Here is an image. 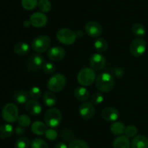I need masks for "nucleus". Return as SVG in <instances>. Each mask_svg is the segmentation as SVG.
Segmentation results:
<instances>
[{
    "label": "nucleus",
    "instance_id": "nucleus-40",
    "mask_svg": "<svg viewBox=\"0 0 148 148\" xmlns=\"http://www.w3.org/2000/svg\"><path fill=\"white\" fill-rule=\"evenodd\" d=\"M114 73L115 74L116 76L120 78V77H122L124 75V71L121 68H116L114 70Z\"/></svg>",
    "mask_w": 148,
    "mask_h": 148
},
{
    "label": "nucleus",
    "instance_id": "nucleus-18",
    "mask_svg": "<svg viewBox=\"0 0 148 148\" xmlns=\"http://www.w3.org/2000/svg\"><path fill=\"white\" fill-rule=\"evenodd\" d=\"M132 148H148V139L144 135L134 136L131 144Z\"/></svg>",
    "mask_w": 148,
    "mask_h": 148
},
{
    "label": "nucleus",
    "instance_id": "nucleus-21",
    "mask_svg": "<svg viewBox=\"0 0 148 148\" xmlns=\"http://www.w3.org/2000/svg\"><path fill=\"white\" fill-rule=\"evenodd\" d=\"M110 129H111V131L112 132L113 134L120 136L125 132L126 127L124 123H121V122L115 121L111 124Z\"/></svg>",
    "mask_w": 148,
    "mask_h": 148
},
{
    "label": "nucleus",
    "instance_id": "nucleus-3",
    "mask_svg": "<svg viewBox=\"0 0 148 148\" xmlns=\"http://www.w3.org/2000/svg\"><path fill=\"white\" fill-rule=\"evenodd\" d=\"M62 113L57 108H51L44 115V121L47 126L56 128L60 124L62 120Z\"/></svg>",
    "mask_w": 148,
    "mask_h": 148
},
{
    "label": "nucleus",
    "instance_id": "nucleus-7",
    "mask_svg": "<svg viewBox=\"0 0 148 148\" xmlns=\"http://www.w3.org/2000/svg\"><path fill=\"white\" fill-rule=\"evenodd\" d=\"M56 38L60 43L65 45H72L76 41V33L69 28H62L56 33Z\"/></svg>",
    "mask_w": 148,
    "mask_h": 148
},
{
    "label": "nucleus",
    "instance_id": "nucleus-42",
    "mask_svg": "<svg viewBox=\"0 0 148 148\" xmlns=\"http://www.w3.org/2000/svg\"><path fill=\"white\" fill-rule=\"evenodd\" d=\"M55 148H68L67 145H66L64 142H59L58 144H56Z\"/></svg>",
    "mask_w": 148,
    "mask_h": 148
},
{
    "label": "nucleus",
    "instance_id": "nucleus-35",
    "mask_svg": "<svg viewBox=\"0 0 148 148\" xmlns=\"http://www.w3.org/2000/svg\"><path fill=\"white\" fill-rule=\"evenodd\" d=\"M90 101L92 104H100L103 101V96L101 93L95 92L91 97Z\"/></svg>",
    "mask_w": 148,
    "mask_h": 148
},
{
    "label": "nucleus",
    "instance_id": "nucleus-38",
    "mask_svg": "<svg viewBox=\"0 0 148 148\" xmlns=\"http://www.w3.org/2000/svg\"><path fill=\"white\" fill-rule=\"evenodd\" d=\"M45 136H46V137L49 140L52 141V140H55V139L57 138L58 133L56 130H54V129H53L51 128V129H47L46 133H45Z\"/></svg>",
    "mask_w": 148,
    "mask_h": 148
},
{
    "label": "nucleus",
    "instance_id": "nucleus-34",
    "mask_svg": "<svg viewBox=\"0 0 148 148\" xmlns=\"http://www.w3.org/2000/svg\"><path fill=\"white\" fill-rule=\"evenodd\" d=\"M137 128L134 125H130L125 129V135L129 138H132L136 136L137 133Z\"/></svg>",
    "mask_w": 148,
    "mask_h": 148
},
{
    "label": "nucleus",
    "instance_id": "nucleus-31",
    "mask_svg": "<svg viewBox=\"0 0 148 148\" xmlns=\"http://www.w3.org/2000/svg\"><path fill=\"white\" fill-rule=\"evenodd\" d=\"M30 140L25 136L20 137L16 141L14 147L15 148H29L30 146Z\"/></svg>",
    "mask_w": 148,
    "mask_h": 148
},
{
    "label": "nucleus",
    "instance_id": "nucleus-30",
    "mask_svg": "<svg viewBox=\"0 0 148 148\" xmlns=\"http://www.w3.org/2000/svg\"><path fill=\"white\" fill-rule=\"evenodd\" d=\"M38 4V0H22L21 4L26 10H32L36 8Z\"/></svg>",
    "mask_w": 148,
    "mask_h": 148
},
{
    "label": "nucleus",
    "instance_id": "nucleus-24",
    "mask_svg": "<svg viewBox=\"0 0 148 148\" xmlns=\"http://www.w3.org/2000/svg\"><path fill=\"white\" fill-rule=\"evenodd\" d=\"M30 50V46L25 42H18L14 46V53L18 55H25Z\"/></svg>",
    "mask_w": 148,
    "mask_h": 148
},
{
    "label": "nucleus",
    "instance_id": "nucleus-37",
    "mask_svg": "<svg viewBox=\"0 0 148 148\" xmlns=\"http://www.w3.org/2000/svg\"><path fill=\"white\" fill-rule=\"evenodd\" d=\"M29 95L33 100H37L41 96V90L37 86L33 87L29 91Z\"/></svg>",
    "mask_w": 148,
    "mask_h": 148
},
{
    "label": "nucleus",
    "instance_id": "nucleus-14",
    "mask_svg": "<svg viewBox=\"0 0 148 148\" xmlns=\"http://www.w3.org/2000/svg\"><path fill=\"white\" fill-rule=\"evenodd\" d=\"M43 64H44V59L41 55H33L30 57L27 62V67L30 71H36L40 69L43 67Z\"/></svg>",
    "mask_w": 148,
    "mask_h": 148
},
{
    "label": "nucleus",
    "instance_id": "nucleus-12",
    "mask_svg": "<svg viewBox=\"0 0 148 148\" xmlns=\"http://www.w3.org/2000/svg\"><path fill=\"white\" fill-rule=\"evenodd\" d=\"M66 52L61 46H53L48 51V57L53 62H59L64 58Z\"/></svg>",
    "mask_w": 148,
    "mask_h": 148
},
{
    "label": "nucleus",
    "instance_id": "nucleus-33",
    "mask_svg": "<svg viewBox=\"0 0 148 148\" xmlns=\"http://www.w3.org/2000/svg\"><path fill=\"white\" fill-rule=\"evenodd\" d=\"M17 122H18V124L20 126H23V127H27L30 124L31 120H30V118L28 115L23 114L19 116L18 119H17Z\"/></svg>",
    "mask_w": 148,
    "mask_h": 148
},
{
    "label": "nucleus",
    "instance_id": "nucleus-22",
    "mask_svg": "<svg viewBox=\"0 0 148 148\" xmlns=\"http://www.w3.org/2000/svg\"><path fill=\"white\" fill-rule=\"evenodd\" d=\"M14 129L12 125L9 123L3 124L0 126V138L1 139H7L12 135Z\"/></svg>",
    "mask_w": 148,
    "mask_h": 148
},
{
    "label": "nucleus",
    "instance_id": "nucleus-28",
    "mask_svg": "<svg viewBox=\"0 0 148 148\" xmlns=\"http://www.w3.org/2000/svg\"><path fill=\"white\" fill-rule=\"evenodd\" d=\"M132 30L133 33L134 35L138 36H145L146 33L145 28L141 23H135V24L133 25L132 28Z\"/></svg>",
    "mask_w": 148,
    "mask_h": 148
},
{
    "label": "nucleus",
    "instance_id": "nucleus-27",
    "mask_svg": "<svg viewBox=\"0 0 148 148\" xmlns=\"http://www.w3.org/2000/svg\"><path fill=\"white\" fill-rule=\"evenodd\" d=\"M38 7L41 12H49L51 10V3L49 0H40L38 4Z\"/></svg>",
    "mask_w": 148,
    "mask_h": 148
},
{
    "label": "nucleus",
    "instance_id": "nucleus-11",
    "mask_svg": "<svg viewBox=\"0 0 148 148\" xmlns=\"http://www.w3.org/2000/svg\"><path fill=\"white\" fill-rule=\"evenodd\" d=\"M31 26L35 28H42L46 25L48 22V18L44 13L41 12H36L33 13L30 17Z\"/></svg>",
    "mask_w": 148,
    "mask_h": 148
},
{
    "label": "nucleus",
    "instance_id": "nucleus-32",
    "mask_svg": "<svg viewBox=\"0 0 148 148\" xmlns=\"http://www.w3.org/2000/svg\"><path fill=\"white\" fill-rule=\"evenodd\" d=\"M32 148H49L48 144L43 139L40 138L34 139L31 142Z\"/></svg>",
    "mask_w": 148,
    "mask_h": 148
},
{
    "label": "nucleus",
    "instance_id": "nucleus-16",
    "mask_svg": "<svg viewBox=\"0 0 148 148\" xmlns=\"http://www.w3.org/2000/svg\"><path fill=\"white\" fill-rule=\"evenodd\" d=\"M26 111L31 115H38L42 111V107L40 103L36 100H28L25 103Z\"/></svg>",
    "mask_w": 148,
    "mask_h": 148
},
{
    "label": "nucleus",
    "instance_id": "nucleus-1",
    "mask_svg": "<svg viewBox=\"0 0 148 148\" xmlns=\"http://www.w3.org/2000/svg\"><path fill=\"white\" fill-rule=\"evenodd\" d=\"M95 85L99 91L108 93L114 89V78L108 73H101L95 79Z\"/></svg>",
    "mask_w": 148,
    "mask_h": 148
},
{
    "label": "nucleus",
    "instance_id": "nucleus-9",
    "mask_svg": "<svg viewBox=\"0 0 148 148\" xmlns=\"http://www.w3.org/2000/svg\"><path fill=\"white\" fill-rule=\"evenodd\" d=\"M79 113L81 117L85 120H90L92 118L95 114V107L91 102H84L79 106Z\"/></svg>",
    "mask_w": 148,
    "mask_h": 148
},
{
    "label": "nucleus",
    "instance_id": "nucleus-43",
    "mask_svg": "<svg viewBox=\"0 0 148 148\" xmlns=\"http://www.w3.org/2000/svg\"><path fill=\"white\" fill-rule=\"evenodd\" d=\"M23 26L25 28H28L29 26H31V23H30V20H25L24 23H23Z\"/></svg>",
    "mask_w": 148,
    "mask_h": 148
},
{
    "label": "nucleus",
    "instance_id": "nucleus-2",
    "mask_svg": "<svg viewBox=\"0 0 148 148\" xmlns=\"http://www.w3.org/2000/svg\"><path fill=\"white\" fill-rule=\"evenodd\" d=\"M66 85V78L62 73L53 74L47 83V87L52 92H59L64 88Z\"/></svg>",
    "mask_w": 148,
    "mask_h": 148
},
{
    "label": "nucleus",
    "instance_id": "nucleus-23",
    "mask_svg": "<svg viewBox=\"0 0 148 148\" xmlns=\"http://www.w3.org/2000/svg\"><path fill=\"white\" fill-rule=\"evenodd\" d=\"M13 98L16 102L23 104L28 101V94L26 91L20 90V91H17L14 93L13 95Z\"/></svg>",
    "mask_w": 148,
    "mask_h": 148
},
{
    "label": "nucleus",
    "instance_id": "nucleus-20",
    "mask_svg": "<svg viewBox=\"0 0 148 148\" xmlns=\"http://www.w3.org/2000/svg\"><path fill=\"white\" fill-rule=\"evenodd\" d=\"M75 97H76L77 100L79 101H86L90 97V92L84 86H79L77 87L76 89L75 90Z\"/></svg>",
    "mask_w": 148,
    "mask_h": 148
},
{
    "label": "nucleus",
    "instance_id": "nucleus-6",
    "mask_svg": "<svg viewBox=\"0 0 148 148\" xmlns=\"http://www.w3.org/2000/svg\"><path fill=\"white\" fill-rule=\"evenodd\" d=\"M51 44V39L48 36L42 35L37 36L32 41V48L37 52H44L49 49Z\"/></svg>",
    "mask_w": 148,
    "mask_h": 148
},
{
    "label": "nucleus",
    "instance_id": "nucleus-39",
    "mask_svg": "<svg viewBox=\"0 0 148 148\" xmlns=\"http://www.w3.org/2000/svg\"><path fill=\"white\" fill-rule=\"evenodd\" d=\"M25 132V127L20 126V125L18 126H16L15 129H14V133L18 135V136H21V135L24 134Z\"/></svg>",
    "mask_w": 148,
    "mask_h": 148
},
{
    "label": "nucleus",
    "instance_id": "nucleus-5",
    "mask_svg": "<svg viewBox=\"0 0 148 148\" xmlns=\"http://www.w3.org/2000/svg\"><path fill=\"white\" fill-rule=\"evenodd\" d=\"M3 119L9 123H14L19 117L18 108L13 103H7L4 106L1 111Z\"/></svg>",
    "mask_w": 148,
    "mask_h": 148
},
{
    "label": "nucleus",
    "instance_id": "nucleus-13",
    "mask_svg": "<svg viewBox=\"0 0 148 148\" xmlns=\"http://www.w3.org/2000/svg\"><path fill=\"white\" fill-rule=\"evenodd\" d=\"M90 64L92 69L101 71L106 65V59L101 54H93L90 59Z\"/></svg>",
    "mask_w": 148,
    "mask_h": 148
},
{
    "label": "nucleus",
    "instance_id": "nucleus-36",
    "mask_svg": "<svg viewBox=\"0 0 148 148\" xmlns=\"http://www.w3.org/2000/svg\"><path fill=\"white\" fill-rule=\"evenodd\" d=\"M42 68H43V71H44L46 73L49 74V75H50V74L54 73L55 71H56V67H55V65H53V63L49 62H45V63L43 64Z\"/></svg>",
    "mask_w": 148,
    "mask_h": 148
},
{
    "label": "nucleus",
    "instance_id": "nucleus-41",
    "mask_svg": "<svg viewBox=\"0 0 148 148\" xmlns=\"http://www.w3.org/2000/svg\"><path fill=\"white\" fill-rule=\"evenodd\" d=\"M62 133H62V137L64 139H66V140H70V139H72L73 135H72V132L67 131H64Z\"/></svg>",
    "mask_w": 148,
    "mask_h": 148
},
{
    "label": "nucleus",
    "instance_id": "nucleus-17",
    "mask_svg": "<svg viewBox=\"0 0 148 148\" xmlns=\"http://www.w3.org/2000/svg\"><path fill=\"white\" fill-rule=\"evenodd\" d=\"M114 148H131L130 138L126 135L118 136L113 142Z\"/></svg>",
    "mask_w": 148,
    "mask_h": 148
},
{
    "label": "nucleus",
    "instance_id": "nucleus-8",
    "mask_svg": "<svg viewBox=\"0 0 148 148\" xmlns=\"http://www.w3.org/2000/svg\"><path fill=\"white\" fill-rule=\"evenodd\" d=\"M147 43L143 39H135L130 44V50L132 55L134 57H141L145 52Z\"/></svg>",
    "mask_w": 148,
    "mask_h": 148
},
{
    "label": "nucleus",
    "instance_id": "nucleus-4",
    "mask_svg": "<svg viewBox=\"0 0 148 148\" xmlns=\"http://www.w3.org/2000/svg\"><path fill=\"white\" fill-rule=\"evenodd\" d=\"M95 73L91 68H84L78 73L77 81L82 86H90L95 81Z\"/></svg>",
    "mask_w": 148,
    "mask_h": 148
},
{
    "label": "nucleus",
    "instance_id": "nucleus-19",
    "mask_svg": "<svg viewBox=\"0 0 148 148\" xmlns=\"http://www.w3.org/2000/svg\"><path fill=\"white\" fill-rule=\"evenodd\" d=\"M31 131L38 136H41L46 133L47 131V125L42 121H35L31 126Z\"/></svg>",
    "mask_w": 148,
    "mask_h": 148
},
{
    "label": "nucleus",
    "instance_id": "nucleus-29",
    "mask_svg": "<svg viewBox=\"0 0 148 148\" xmlns=\"http://www.w3.org/2000/svg\"><path fill=\"white\" fill-rule=\"evenodd\" d=\"M68 148H89L88 143L81 139H73L69 144Z\"/></svg>",
    "mask_w": 148,
    "mask_h": 148
},
{
    "label": "nucleus",
    "instance_id": "nucleus-10",
    "mask_svg": "<svg viewBox=\"0 0 148 148\" xmlns=\"http://www.w3.org/2000/svg\"><path fill=\"white\" fill-rule=\"evenodd\" d=\"M85 31L91 37H98L102 34L103 28L98 22L89 21L85 25Z\"/></svg>",
    "mask_w": 148,
    "mask_h": 148
},
{
    "label": "nucleus",
    "instance_id": "nucleus-26",
    "mask_svg": "<svg viewBox=\"0 0 148 148\" xmlns=\"http://www.w3.org/2000/svg\"><path fill=\"white\" fill-rule=\"evenodd\" d=\"M95 49L99 52H105L108 49V42L103 38H99L96 39L94 43Z\"/></svg>",
    "mask_w": 148,
    "mask_h": 148
},
{
    "label": "nucleus",
    "instance_id": "nucleus-25",
    "mask_svg": "<svg viewBox=\"0 0 148 148\" xmlns=\"http://www.w3.org/2000/svg\"><path fill=\"white\" fill-rule=\"evenodd\" d=\"M43 101L48 107H52L56 102V97L52 91H46L43 97Z\"/></svg>",
    "mask_w": 148,
    "mask_h": 148
},
{
    "label": "nucleus",
    "instance_id": "nucleus-15",
    "mask_svg": "<svg viewBox=\"0 0 148 148\" xmlns=\"http://www.w3.org/2000/svg\"><path fill=\"white\" fill-rule=\"evenodd\" d=\"M101 116L105 120L108 122H115L119 118L118 110L112 107H107L103 110Z\"/></svg>",
    "mask_w": 148,
    "mask_h": 148
}]
</instances>
